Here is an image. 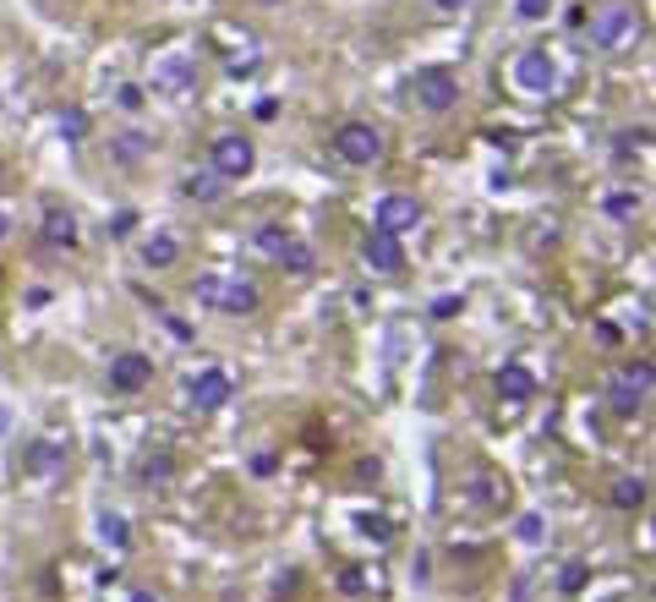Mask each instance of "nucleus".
Instances as JSON below:
<instances>
[{
    "label": "nucleus",
    "instance_id": "nucleus-1",
    "mask_svg": "<svg viewBox=\"0 0 656 602\" xmlns=\"http://www.w3.org/2000/svg\"><path fill=\"white\" fill-rule=\"evenodd\" d=\"M640 33H646V17H640V6H629V0H607V6L591 17V44H596L602 55L635 50Z\"/></svg>",
    "mask_w": 656,
    "mask_h": 602
},
{
    "label": "nucleus",
    "instance_id": "nucleus-2",
    "mask_svg": "<svg viewBox=\"0 0 656 602\" xmlns=\"http://www.w3.org/2000/svg\"><path fill=\"white\" fill-rule=\"evenodd\" d=\"M192 296L203 301V307L225 312V318H252V312L263 307V291H257L252 280H225V274H203V280L192 285Z\"/></svg>",
    "mask_w": 656,
    "mask_h": 602
},
{
    "label": "nucleus",
    "instance_id": "nucleus-3",
    "mask_svg": "<svg viewBox=\"0 0 656 602\" xmlns=\"http://www.w3.org/2000/svg\"><path fill=\"white\" fill-rule=\"evenodd\" d=\"M208 170H214L219 181H246L257 170V143L246 132H219L214 143H208Z\"/></svg>",
    "mask_w": 656,
    "mask_h": 602
},
{
    "label": "nucleus",
    "instance_id": "nucleus-4",
    "mask_svg": "<svg viewBox=\"0 0 656 602\" xmlns=\"http://www.w3.org/2000/svg\"><path fill=\"white\" fill-rule=\"evenodd\" d=\"M328 143H334V154L345 159V165H356V170H372V165L383 159V148H389L372 121H345L334 137H328Z\"/></svg>",
    "mask_w": 656,
    "mask_h": 602
},
{
    "label": "nucleus",
    "instance_id": "nucleus-5",
    "mask_svg": "<svg viewBox=\"0 0 656 602\" xmlns=\"http://www.w3.org/2000/svg\"><path fill=\"white\" fill-rule=\"evenodd\" d=\"M607 400H613V411H618V416L646 411V400H651V362H646V356H635V362L618 367L613 384H607Z\"/></svg>",
    "mask_w": 656,
    "mask_h": 602
},
{
    "label": "nucleus",
    "instance_id": "nucleus-6",
    "mask_svg": "<svg viewBox=\"0 0 656 602\" xmlns=\"http://www.w3.org/2000/svg\"><path fill=\"white\" fill-rule=\"evenodd\" d=\"M509 77H514V88H520L525 99H547L558 88V61L547 50H520L514 66H509Z\"/></svg>",
    "mask_w": 656,
    "mask_h": 602
},
{
    "label": "nucleus",
    "instance_id": "nucleus-7",
    "mask_svg": "<svg viewBox=\"0 0 656 602\" xmlns=\"http://www.w3.org/2000/svg\"><path fill=\"white\" fill-rule=\"evenodd\" d=\"M410 88H416V104L427 115H449L454 104H460V94H465L460 77H454L449 66H427V72H416V83Z\"/></svg>",
    "mask_w": 656,
    "mask_h": 602
},
{
    "label": "nucleus",
    "instance_id": "nucleus-8",
    "mask_svg": "<svg viewBox=\"0 0 656 602\" xmlns=\"http://www.w3.org/2000/svg\"><path fill=\"white\" fill-rule=\"evenodd\" d=\"M154 94H170V99H186L197 94V61L186 50H170L164 61L154 66Z\"/></svg>",
    "mask_w": 656,
    "mask_h": 602
},
{
    "label": "nucleus",
    "instance_id": "nucleus-9",
    "mask_svg": "<svg viewBox=\"0 0 656 602\" xmlns=\"http://www.w3.org/2000/svg\"><path fill=\"white\" fill-rule=\"evenodd\" d=\"M416 225H421V203L410 198V192H389V198H378V208H372V230L410 236Z\"/></svg>",
    "mask_w": 656,
    "mask_h": 602
},
{
    "label": "nucleus",
    "instance_id": "nucleus-10",
    "mask_svg": "<svg viewBox=\"0 0 656 602\" xmlns=\"http://www.w3.org/2000/svg\"><path fill=\"white\" fill-rule=\"evenodd\" d=\"M148 384H154V356H143V351L110 356V389H121V395H143Z\"/></svg>",
    "mask_w": 656,
    "mask_h": 602
},
{
    "label": "nucleus",
    "instance_id": "nucleus-11",
    "mask_svg": "<svg viewBox=\"0 0 656 602\" xmlns=\"http://www.w3.org/2000/svg\"><path fill=\"white\" fill-rule=\"evenodd\" d=\"M186 395H192L197 411H219V405H230V400H236V384H230V373H225V367H203V373H192Z\"/></svg>",
    "mask_w": 656,
    "mask_h": 602
},
{
    "label": "nucleus",
    "instance_id": "nucleus-12",
    "mask_svg": "<svg viewBox=\"0 0 656 602\" xmlns=\"http://www.w3.org/2000/svg\"><path fill=\"white\" fill-rule=\"evenodd\" d=\"M492 389H498L503 405H525V400L536 395V373L525 362H503L498 373H492Z\"/></svg>",
    "mask_w": 656,
    "mask_h": 602
},
{
    "label": "nucleus",
    "instance_id": "nucleus-13",
    "mask_svg": "<svg viewBox=\"0 0 656 602\" xmlns=\"http://www.w3.org/2000/svg\"><path fill=\"white\" fill-rule=\"evenodd\" d=\"M361 258H367L378 274H405V247H400V236H389V230H372V236L361 241Z\"/></svg>",
    "mask_w": 656,
    "mask_h": 602
},
{
    "label": "nucleus",
    "instance_id": "nucleus-14",
    "mask_svg": "<svg viewBox=\"0 0 656 602\" xmlns=\"http://www.w3.org/2000/svg\"><path fill=\"white\" fill-rule=\"evenodd\" d=\"M137 258H143V269H175V263H181V236H170V230H154V236H143Z\"/></svg>",
    "mask_w": 656,
    "mask_h": 602
},
{
    "label": "nucleus",
    "instance_id": "nucleus-15",
    "mask_svg": "<svg viewBox=\"0 0 656 602\" xmlns=\"http://www.w3.org/2000/svg\"><path fill=\"white\" fill-rule=\"evenodd\" d=\"M44 247L50 252H72L77 247V219L66 214V208H50V214H44Z\"/></svg>",
    "mask_w": 656,
    "mask_h": 602
},
{
    "label": "nucleus",
    "instance_id": "nucleus-16",
    "mask_svg": "<svg viewBox=\"0 0 656 602\" xmlns=\"http://www.w3.org/2000/svg\"><path fill=\"white\" fill-rule=\"evenodd\" d=\"M651 499V482L646 477H613L607 482V504L613 509H640Z\"/></svg>",
    "mask_w": 656,
    "mask_h": 602
},
{
    "label": "nucleus",
    "instance_id": "nucleus-17",
    "mask_svg": "<svg viewBox=\"0 0 656 602\" xmlns=\"http://www.w3.org/2000/svg\"><path fill=\"white\" fill-rule=\"evenodd\" d=\"M181 198H192V203H219V198H225V181H219L214 170H186V176H181Z\"/></svg>",
    "mask_w": 656,
    "mask_h": 602
},
{
    "label": "nucleus",
    "instance_id": "nucleus-18",
    "mask_svg": "<svg viewBox=\"0 0 656 602\" xmlns=\"http://www.w3.org/2000/svg\"><path fill=\"white\" fill-rule=\"evenodd\" d=\"M274 263H279L285 274H312V269H318V252H312V241L290 236V241H285V252H279Z\"/></svg>",
    "mask_w": 656,
    "mask_h": 602
},
{
    "label": "nucleus",
    "instance_id": "nucleus-19",
    "mask_svg": "<svg viewBox=\"0 0 656 602\" xmlns=\"http://www.w3.org/2000/svg\"><path fill=\"white\" fill-rule=\"evenodd\" d=\"M110 159L115 165H143L148 159V137L143 132H115L110 137Z\"/></svg>",
    "mask_w": 656,
    "mask_h": 602
},
{
    "label": "nucleus",
    "instance_id": "nucleus-20",
    "mask_svg": "<svg viewBox=\"0 0 656 602\" xmlns=\"http://www.w3.org/2000/svg\"><path fill=\"white\" fill-rule=\"evenodd\" d=\"M137 477H143V488H170L175 482V460L170 455H143L137 460Z\"/></svg>",
    "mask_w": 656,
    "mask_h": 602
},
{
    "label": "nucleus",
    "instance_id": "nucleus-21",
    "mask_svg": "<svg viewBox=\"0 0 656 602\" xmlns=\"http://www.w3.org/2000/svg\"><path fill=\"white\" fill-rule=\"evenodd\" d=\"M285 241H290L285 225H257V230H252V247L263 252V258H279V252H285Z\"/></svg>",
    "mask_w": 656,
    "mask_h": 602
},
{
    "label": "nucleus",
    "instance_id": "nucleus-22",
    "mask_svg": "<svg viewBox=\"0 0 656 602\" xmlns=\"http://www.w3.org/2000/svg\"><path fill=\"white\" fill-rule=\"evenodd\" d=\"M509 499V482H498V477H476V488H471V504H503Z\"/></svg>",
    "mask_w": 656,
    "mask_h": 602
},
{
    "label": "nucleus",
    "instance_id": "nucleus-23",
    "mask_svg": "<svg viewBox=\"0 0 656 602\" xmlns=\"http://www.w3.org/2000/svg\"><path fill=\"white\" fill-rule=\"evenodd\" d=\"M99 537L110 542V548H132V526H126L121 515H104L99 520Z\"/></svg>",
    "mask_w": 656,
    "mask_h": 602
},
{
    "label": "nucleus",
    "instance_id": "nucleus-24",
    "mask_svg": "<svg viewBox=\"0 0 656 602\" xmlns=\"http://www.w3.org/2000/svg\"><path fill=\"white\" fill-rule=\"evenodd\" d=\"M607 214H613V219H635L640 214V192H607Z\"/></svg>",
    "mask_w": 656,
    "mask_h": 602
},
{
    "label": "nucleus",
    "instance_id": "nucleus-25",
    "mask_svg": "<svg viewBox=\"0 0 656 602\" xmlns=\"http://www.w3.org/2000/svg\"><path fill=\"white\" fill-rule=\"evenodd\" d=\"M82 132H88V115H82V110H66V115H61V137H66V143H82Z\"/></svg>",
    "mask_w": 656,
    "mask_h": 602
},
{
    "label": "nucleus",
    "instance_id": "nucleus-26",
    "mask_svg": "<svg viewBox=\"0 0 656 602\" xmlns=\"http://www.w3.org/2000/svg\"><path fill=\"white\" fill-rule=\"evenodd\" d=\"M514 11H520V22H542L553 11V0H514Z\"/></svg>",
    "mask_w": 656,
    "mask_h": 602
},
{
    "label": "nucleus",
    "instance_id": "nucleus-27",
    "mask_svg": "<svg viewBox=\"0 0 656 602\" xmlns=\"http://www.w3.org/2000/svg\"><path fill=\"white\" fill-rule=\"evenodd\" d=\"M115 104H121V110H143V88L121 83V88H115Z\"/></svg>",
    "mask_w": 656,
    "mask_h": 602
},
{
    "label": "nucleus",
    "instance_id": "nucleus-28",
    "mask_svg": "<svg viewBox=\"0 0 656 602\" xmlns=\"http://www.w3.org/2000/svg\"><path fill=\"white\" fill-rule=\"evenodd\" d=\"M460 307H465L460 296H438V301H432V318H454V312H460Z\"/></svg>",
    "mask_w": 656,
    "mask_h": 602
},
{
    "label": "nucleus",
    "instance_id": "nucleus-29",
    "mask_svg": "<svg viewBox=\"0 0 656 602\" xmlns=\"http://www.w3.org/2000/svg\"><path fill=\"white\" fill-rule=\"evenodd\" d=\"M585 575H591L585 564H569V570H564V592H580V586H585Z\"/></svg>",
    "mask_w": 656,
    "mask_h": 602
},
{
    "label": "nucleus",
    "instance_id": "nucleus-30",
    "mask_svg": "<svg viewBox=\"0 0 656 602\" xmlns=\"http://www.w3.org/2000/svg\"><path fill=\"white\" fill-rule=\"evenodd\" d=\"M520 537H525V542H542V515H525V520H520Z\"/></svg>",
    "mask_w": 656,
    "mask_h": 602
},
{
    "label": "nucleus",
    "instance_id": "nucleus-31",
    "mask_svg": "<svg viewBox=\"0 0 656 602\" xmlns=\"http://www.w3.org/2000/svg\"><path fill=\"white\" fill-rule=\"evenodd\" d=\"M471 0H432V11H465Z\"/></svg>",
    "mask_w": 656,
    "mask_h": 602
},
{
    "label": "nucleus",
    "instance_id": "nucleus-32",
    "mask_svg": "<svg viewBox=\"0 0 656 602\" xmlns=\"http://www.w3.org/2000/svg\"><path fill=\"white\" fill-rule=\"evenodd\" d=\"M126 602H154V592H132V597H126Z\"/></svg>",
    "mask_w": 656,
    "mask_h": 602
},
{
    "label": "nucleus",
    "instance_id": "nucleus-33",
    "mask_svg": "<svg viewBox=\"0 0 656 602\" xmlns=\"http://www.w3.org/2000/svg\"><path fill=\"white\" fill-rule=\"evenodd\" d=\"M252 6H285V0H252Z\"/></svg>",
    "mask_w": 656,
    "mask_h": 602
},
{
    "label": "nucleus",
    "instance_id": "nucleus-34",
    "mask_svg": "<svg viewBox=\"0 0 656 602\" xmlns=\"http://www.w3.org/2000/svg\"><path fill=\"white\" fill-rule=\"evenodd\" d=\"M61 6H66V0H61Z\"/></svg>",
    "mask_w": 656,
    "mask_h": 602
}]
</instances>
